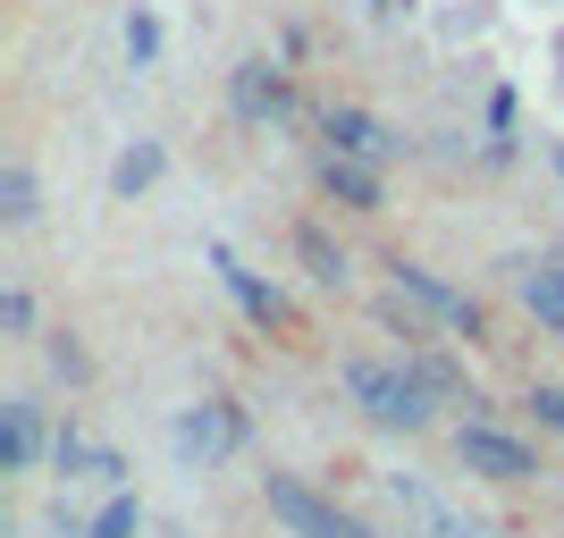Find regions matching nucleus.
I'll list each match as a JSON object with an SVG mask.
<instances>
[{
	"label": "nucleus",
	"instance_id": "obj_1",
	"mask_svg": "<svg viewBox=\"0 0 564 538\" xmlns=\"http://www.w3.org/2000/svg\"><path fill=\"white\" fill-rule=\"evenodd\" d=\"M337 396L371 429H388V438H430V429L447 421V404L404 371V353H346L337 362Z\"/></svg>",
	"mask_w": 564,
	"mask_h": 538
},
{
	"label": "nucleus",
	"instance_id": "obj_2",
	"mask_svg": "<svg viewBox=\"0 0 564 538\" xmlns=\"http://www.w3.org/2000/svg\"><path fill=\"white\" fill-rule=\"evenodd\" d=\"M261 505L286 538H379L354 505H337V488H312L295 471H261Z\"/></svg>",
	"mask_w": 564,
	"mask_h": 538
},
{
	"label": "nucleus",
	"instance_id": "obj_3",
	"mask_svg": "<svg viewBox=\"0 0 564 538\" xmlns=\"http://www.w3.org/2000/svg\"><path fill=\"white\" fill-rule=\"evenodd\" d=\"M455 463L471 471V480H489V488H531L540 480V446L522 438V429H506L497 413H471V421H455Z\"/></svg>",
	"mask_w": 564,
	"mask_h": 538
},
{
	"label": "nucleus",
	"instance_id": "obj_4",
	"mask_svg": "<svg viewBox=\"0 0 564 538\" xmlns=\"http://www.w3.org/2000/svg\"><path fill=\"white\" fill-rule=\"evenodd\" d=\"M312 101L295 94V68H286V59H236L228 68V118L236 127H253V135H270V127H295V118H304Z\"/></svg>",
	"mask_w": 564,
	"mask_h": 538
},
{
	"label": "nucleus",
	"instance_id": "obj_5",
	"mask_svg": "<svg viewBox=\"0 0 564 538\" xmlns=\"http://www.w3.org/2000/svg\"><path fill=\"white\" fill-rule=\"evenodd\" d=\"M245 438H253V421H245L236 396H203V404H186V413L169 421V446H177L186 471H219L228 454H245Z\"/></svg>",
	"mask_w": 564,
	"mask_h": 538
},
{
	"label": "nucleus",
	"instance_id": "obj_6",
	"mask_svg": "<svg viewBox=\"0 0 564 538\" xmlns=\"http://www.w3.org/2000/svg\"><path fill=\"white\" fill-rule=\"evenodd\" d=\"M388 295H404V304L413 311H430V320L438 328H455V337H480V328H489V311H480V295H455L447 278H438V270H422V261H388Z\"/></svg>",
	"mask_w": 564,
	"mask_h": 538
},
{
	"label": "nucleus",
	"instance_id": "obj_7",
	"mask_svg": "<svg viewBox=\"0 0 564 538\" xmlns=\"http://www.w3.org/2000/svg\"><path fill=\"white\" fill-rule=\"evenodd\" d=\"M312 186H321V202H337V211H354V219H371V211H388V168H371V161H354V152H312Z\"/></svg>",
	"mask_w": 564,
	"mask_h": 538
},
{
	"label": "nucleus",
	"instance_id": "obj_8",
	"mask_svg": "<svg viewBox=\"0 0 564 538\" xmlns=\"http://www.w3.org/2000/svg\"><path fill=\"white\" fill-rule=\"evenodd\" d=\"M321 143H329V152H354V161H371V168L404 161V135L388 118H371L362 101H329V110H321Z\"/></svg>",
	"mask_w": 564,
	"mask_h": 538
},
{
	"label": "nucleus",
	"instance_id": "obj_9",
	"mask_svg": "<svg viewBox=\"0 0 564 538\" xmlns=\"http://www.w3.org/2000/svg\"><path fill=\"white\" fill-rule=\"evenodd\" d=\"M212 270H219V286L236 295V311L261 328V337H295V304H286L279 286L261 278V270H245V261L228 253V244H212Z\"/></svg>",
	"mask_w": 564,
	"mask_h": 538
},
{
	"label": "nucleus",
	"instance_id": "obj_10",
	"mask_svg": "<svg viewBox=\"0 0 564 538\" xmlns=\"http://www.w3.org/2000/svg\"><path fill=\"white\" fill-rule=\"evenodd\" d=\"M506 286H514V304L540 320V337H556L564 345V270L547 253H514L506 261Z\"/></svg>",
	"mask_w": 564,
	"mask_h": 538
},
{
	"label": "nucleus",
	"instance_id": "obj_11",
	"mask_svg": "<svg viewBox=\"0 0 564 538\" xmlns=\"http://www.w3.org/2000/svg\"><path fill=\"white\" fill-rule=\"evenodd\" d=\"M51 463V413L43 396H9L0 404V471L18 480V471H43Z\"/></svg>",
	"mask_w": 564,
	"mask_h": 538
},
{
	"label": "nucleus",
	"instance_id": "obj_12",
	"mask_svg": "<svg viewBox=\"0 0 564 538\" xmlns=\"http://www.w3.org/2000/svg\"><path fill=\"white\" fill-rule=\"evenodd\" d=\"M397 353H404V371L422 378V387H430L438 404H447V413H464V421H471V413H489V396H480V387L464 378V362H455V353L438 345V337H422V345H397Z\"/></svg>",
	"mask_w": 564,
	"mask_h": 538
},
{
	"label": "nucleus",
	"instance_id": "obj_13",
	"mask_svg": "<svg viewBox=\"0 0 564 538\" xmlns=\"http://www.w3.org/2000/svg\"><path fill=\"white\" fill-rule=\"evenodd\" d=\"M161 177H169V143H161V135H135V143L110 161V202H143Z\"/></svg>",
	"mask_w": 564,
	"mask_h": 538
},
{
	"label": "nucleus",
	"instance_id": "obj_14",
	"mask_svg": "<svg viewBox=\"0 0 564 538\" xmlns=\"http://www.w3.org/2000/svg\"><path fill=\"white\" fill-rule=\"evenodd\" d=\"M43 219V177L25 161H0V228L18 235V228H34Z\"/></svg>",
	"mask_w": 564,
	"mask_h": 538
},
{
	"label": "nucleus",
	"instance_id": "obj_15",
	"mask_svg": "<svg viewBox=\"0 0 564 538\" xmlns=\"http://www.w3.org/2000/svg\"><path fill=\"white\" fill-rule=\"evenodd\" d=\"M295 261H304V270H312L321 286H346V278H354L346 244H337V235L321 228V219H304V228H295Z\"/></svg>",
	"mask_w": 564,
	"mask_h": 538
},
{
	"label": "nucleus",
	"instance_id": "obj_16",
	"mask_svg": "<svg viewBox=\"0 0 564 538\" xmlns=\"http://www.w3.org/2000/svg\"><path fill=\"white\" fill-rule=\"evenodd\" d=\"M43 362H51V378H59V387H85V378H94V353H85V337H76V328H51V337H43Z\"/></svg>",
	"mask_w": 564,
	"mask_h": 538
},
{
	"label": "nucleus",
	"instance_id": "obj_17",
	"mask_svg": "<svg viewBox=\"0 0 564 538\" xmlns=\"http://www.w3.org/2000/svg\"><path fill=\"white\" fill-rule=\"evenodd\" d=\"M94 454H101V446L85 438L76 421H59V429H51V471H59V480H94Z\"/></svg>",
	"mask_w": 564,
	"mask_h": 538
},
{
	"label": "nucleus",
	"instance_id": "obj_18",
	"mask_svg": "<svg viewBox=\"0 0 564 538\" xmlns=\"http://www.w3.org/2000/svg\"><path fill=\"white\" fill-rule=\"evenodd\" d=\"M118 43H127V68H152V59H161V18H152V9H127Z\"/></svg>",
	"mask_w": 564,
	"mask_h": 538
},
{
	"label": "nucleus",
	"instance_id": "obj_19",
	"mask_svg": "<svg viewBox=\"0 0 564 538\" xmlns=\"http://www.w3.org/2000/svg\"><path fill=\"white\" fill-rule=\"evenodd\" d=\"M143 530V496L135 488H110V505L94 514V538H135Z\"/></svg>",
	"mask_w": 564,
	"mask_h": 538
},
{
	"label": "nucleus",
	"instance_id": "obj_20",
	"mask_svg": "<svg viewBox=\"0 0 564 538\" xmlns=\"http://www.w3.org/2000/svg\"><path fill=\"white\" fill-rule=\"evenodd\" d=\"M522 413H531V421H540L547 438H564V378H547V387H531V396H522Z\"/></svg>",
	"mask_w": 564,
	"mask_h": 538
},
{
	"label": "nucleus",
	"instance_id": "obj_21",
	"mask_svg": "<svg viewBox=\"0 0 564 538\" xmlns=\"http://www.w3.org/2000/svg\"><path fill=\"white\" fill-rule=\"evenodd\" d=\"M0 328H9V337H34V295H25V286L0 295Z\"/></svg>",
	"mask_w": 564,
	"mask_h": 538
},
{
	"label": "nucleus",
	"instance_id": "obj_22",
	"mask_svg": "<svg viewBox=\"0 0 564 538\" xmlns=\"http://www.w3.org/2000/svg\"><path fill=\"white\" fill-rule=\"evenodd\" d=\"M480 118H489V135H514V118H522L514 85H497V94H489V110H480Z\"/></svg>",
	"mask_w": 564,
	"mask_h": 538
},
{
	"label": "nucleus",
	"instance_id": "obj_23",
	"mask_svg": "<svg viewBox=\"0 0 564 538\" xmlns=\"http://www.w3.org/2000/svg\"><path fill=\"white\" fill-rule=\"evenodd\" d=\"M94 480H101V488H127V454H118V446L94 454Z\"/></svg>",
	"mask_w": 564,
	"mask_h": 538
},
{
	"label": "nucleus",
	"instance_id": "obj_24",
	"mask_svg": "<svg viewBox=\"0 0 564 538\" xmlns=\"http://www.w3.org/2000/svg\"><path fill=\"white\" fill-rule=\"evenodd\" d=\"M404 9H413V0H371V18H404Z\"/></svg>",
	"mask_w": 564,
	"mask_h": 538
},
{
	"label": "nucleus",
	"instance_id": "obj_25",
	"mask_svg": "<svg viewBox=\"0 0 564 538\" xmlns=\"http://www.w3.org/2000/svg\"><path fill=\"white\" fill-rule=\"evenodd\" d=\"M556 168H564V143H556Z\"/></svg>",
	"mask_w": 564,
	"mask_h": 538
}]
</instances>
